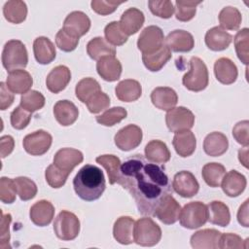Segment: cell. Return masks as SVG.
Here are the masks:
<instances>
[{"label":"cell","mask_w":249,"mask_h":249,"mask_svg":"<svg viewBox=\"0 0 249 249\" xmlns=\"http://www.w3.org/2000/svg\"><path fill=\"white\" fill-rule=\"evenodd\" d=\"M119 185L134 198L138 212L153 216L160 199L172 195V187L163 168L140 154L129 157L121 165Z\"/></svg>","instance_id":"obj_1"},{"label":"cell","mask_w":249,"mask_h":249,"mask_svg":"<svg viewBox=\"0 0 249 249\" xmlns=\"http://www.w3.org/2000/svg\"><path fill=\"white\" fill-rule=\"evenodd\" d=\"M77 196L86 201L98 199L106 188L103 171L93 164L84 165L73 179Z\"/></svg>","instance_id":"obj_2"},{"label":"cell","mask_w":249,"mask_h":249,"mask_svg":"<svg viewBox=\"0 0 249 249\" xmlns=\"http://www.w3.org/2000/svg\"><path fill=\"white\" fill-rule=\"evenodd\" d=\"M2 64L4 68L9 71L23 69L28 62V53L25 45L19 40H10L3 48Z\"/></svg>","instance_id":"obj_3"},{"label":"cell","mask_w":249,"mask_h":249,"mask_svg":"<svg viewBox=\"0 0 249 249\" xmlns=\"http://www.w3.org/2000/svg\"><path fill=\"white\" fill-rule=\"evenodd\" d=\"M209 82L208 70L205 63L197 56L190 59V70L183 76L182 83L192 91H201L206 89Z\"/></svg>","instance_id":"obj_4"},{"label":"cell","mask_w":249,"mask_h":249,"mask_svg":"<svg viewBox=\"0 0 249 249\" xmlns=\"http://www.w3.org/2000/svg\"><path fill=\"white\" fill-rule=\"evenodd\" d=\"M134 242L140 246H155L161 238V229L149 217L138 219L134 224Z\"/></svg>","instance_id":"obj_5"},{"label":"cell","mask_w":249,"mask_h":249,"mask_svg":"<svg viewBox=\"0 0 249 249\" xmlns=\"http://www.w3.org/2000/svg\"><path fill=\"white\" fill-rule=\"evenodd\" d=\"M179 221L182 227L195 230L205 225L208 221L207 205L200 201H192L181 209Z\"/></svg>","instance_id":"obj_6"},{"label":"cell","mask_w":249,"mask_h":249,"mask_svg":"<svg viewBox=\"0 0 249 249\" xmlns=\"http://www.w3.org/2000/svg\"><path fill=\"white\" fill-rule=\"evenodd\" d=\"M53 231L61 240H73L80 232V221L74 213L62 210L54 219Z\"/></svg>","instance_id":"obj_7"},{"label":"cell","mask_w":249,"mask_h":249,"mask_svg":"<svg viewBox=\"0 0 249 249\" xmlns=\"http://www.w3.org/2000/svg\"><path fill=\"white\" fill-rule=\"evenodd\" d=\"M165 124L171 132H179L191 129L195 124V115L186 107H174L167 111Z\"/></svg>","instance_id":"obj_8"},{"label":"cell","mask_w":249,"mask_h":249,"mask_svg":"<svg viewBox=\"0 0 249 249\" xmlns=\"http://www.w3.org/2000/svg\"><path fill=\"white\" fill-rule=\"evenodd\" d=\"M52 143V135L43 129H39L27 134L22 141L25 152L31 156H42L46 154L51 148Z\"/></svg>","instance_id":"obj_9"},{"label":"cell","mask_w":249,"mask_h":249,"mask_svg":"<svg viewBox=\"0 0 249 249\" xmlns=\"http://www.w3.org/2000/svg\"><path fill=\"white\" fill-rule=\"evenodd\" d=\"M164 45L163 31L156 25H150L143 29L137 40V48L143 53H151Z\"/></svg>","instance_id":"obj_10"},{"label":"cell","mask_w":249,"mask_h":249,"mask_svg":"<svg viewBox=\"0 0 249 249\" xmlns=\"http://www.w3.org/2000/svg\"><path fill=\"white\" fill-rule=\"evenodd\" d=\"M181 206L171 194L163 196L157 205L153 216L165 225H171L179 220Z\"/></svg>","instance_id":"obj_11"},{"label":"cell","mask_w":249,"mask_h":249,"mask_svg":"<svg viewBox=\"0 0 249 249\" xmlns=\"http://www.w3.org/2000/svg\"><path fill=\"white\" fill-rule=\"evenodd\" d=\"M142 129L136 124H127L115 135V145L122 151H130L137 148L142 141Z\"/></svg>","instance_id":"obj_12"},{"label":"cell","mask_w":249,"mask_h":249,"mask_svg":"<svg viewBox=\"0 0 249 249\" xmlns=\"http://www.w3.org/2000/svg\"><path fill=\"white\" fill-rule=\"evenodd\" d=\"M172 188L182 197L190 198L198 193L199 184L192 172L182 170L174 175Z\"/></svg>","instance_id":"obj_13"},{"label":"cell","mask_w":249,"mask_h":249,"mask_svg":"<svg viewBox=\"0 0 249 249\" xmlns=\"http://www.w3.org/2000/svg\"><path fill=\"white\" fill-rule=\"evenodd\" d=\"M62 28L72 36L80 39L89 30L90 19L84 12L74 11L67 15Z\"/></svg>","instance_id":"obj_14"},{"label":"cell","mask_w":249,"mask_h":249,"mask_svg":"<svg viewBox=\"0 0 249 249\" xmlns=\"http://www.w3.org/2000/svg\"><path fill=\"white\" fill-rule=\"evenodd\" d=\"M84 160L83 153L74 148L59 149L53 157V164L68 173L80 164Z\"/></svg>","instance_id":"obj_15"},{"label":"cell","mask_w":249,"mask_h":249,"mask_svg":"<svg viewBox=\"0 0 249 249\" xmlns=\"http://www.w3.org/2000/svg\"><path fill=\"white\" fill-rule=\"evenodd\" d=\"M164 44L175 53H188L195 47V39L190 32L176 29L167 35Z\"/></svg>","instance_id":"obj_16"},{"label":"cell","mask_w":249,"mask_h":249,"mask_svg":"<svg viewBox=\"0 0 249 249\" xmlns=\"http://www.w3.org/2000/svg\"><path fill=\"white\" fill-rule=\"evenodd\" d=\"M98 75L107 82H115L120 79L123 71L122 63L113 55L101 57L96 62Z\"/></svg>","instance_id":"obj_17"},{"label":"cell","mask_w":249,"mask_h":249,"mask_svg":"<svg viewBox=\"0 0 249 249\" xmlns=\"http://www.w3.org/2000/svg\"><path fill=\"white\" fill-rule=\"evenodd\" d=\"M71 80L70 69L65 65H58L52 69L46 78V86L53 93L62 91Z\"/></svg>","instance_id":"obj_18"},{"label":"cell","mask_w":249,"mask_h":249,"mask_svg":"<svg viewBox=\"0 0 249 249\" xmlns=\"http://www.w3.org/2000/svg\"><path fill=\"white\" fill-rule=\"evenodd\" d=\"M54 216V207L49 200L41 199L35 202L29 211V217L32 223L39 227H45L51 224Z\"/></svg>","instance_id":"obj_19"},{"label":"cell","mask_w":249,"mask_h":249,"mask_svg":"<svg viewBox=\"0 0 249 249\" xmlns=\"http://www.w3.org/2000/svg\"><path fill=\"white\" fill-rule=\"evenodd\" d=\"M151 101L158 109L169 111L177 104L178 95L171 88L158 87L151 92Z\"/></svg>","instance_id":"obj_20"},{"label":"cell","mask_w":249,"mask_h":249,"mask_svg":"<svg viewBox=\"0 0 249 249\" xmlns=\"http://www.w3.org/2000/svg\"><path fill=\"white\" fill-rule=\"evenodd\" d=\"M246 185L245 176L236 170H231L226 173L221 183L223 192L230 197L240 196L244 192Z\"/></svg>","instance_id":"obj_21"},{"label":"cell","mask_w":249,"mask_h":249,"mask_svg":"<svg viewBox=\"0 0 249 249\" xmlns=\"http://www.w3.org/2000/svg\"><path fill=\"white\" fill-rule=\"evenodd\" d=\"M33 79L29 72L18 69L12 72H9L6 85L9 89L16 94H23L27 92L32 87Z\"/></svg>","instance_id":"obj_22"},{"label":"cell","mask_w":249,"mask_h":249,"mask_svg":"<svg viewBox=\"0 0 249 249\" xmlns=\"http://www.w3.org/2000/svg\"><path fill=\"white\" fill-rule=\"evenodd\" d=\"M134 220L129 216H121L113 227V236L121 244L128 245L134 241Z\"/></svg>","instance_id":"obj_23"},{"label":"cell","mask_w":249,"mask_h":249,"mask_svg":"<svg viewBox=\"0 0 249 249\" xmlns=\"http://www.w3.org/2000/svg\"><path fill=\"white\" fill-rule=\"evenodd\" d=\"M221 232L215 229H204L196 231L191 236V245L195 249H216L218 248Z\"/></svg>","instance_id":"obj_24"},{"label":"cell","mask_w":249,"mask_h":249,"mask_svg":"<svg viewBox=\"0 0 249 249\" xmlns=\"http://www.w3.org/2000/svg\"><path fill=\"white\" fill-rule=\"evenodd\" d=\"M144 21V14L139 9L129 8L123 13L119 22L123 31L129 36L137 33L143 26Z\"/></svg>","instance_id":"obj_25"},{"label":"cell","mask_w":249,"mask_h":249,"mask_svg":"<svg viewBox=\"0 0 249 249\" xmlns=\"http://www.w3.org/2000/svg\"><path fill=\"white\" fill-rule=\"evenodd\" d=\"M214 74L221 84L231 85L236 81L238 71L236 65L230 58L221 57L214 63Z\"/></svg>","instance_id":"obj_26"},{"label":"cell","mask_w":249,"mask_h":249,"mask_svg":"<svg viewBox=\"0 0 249 249\" xmlns=\"http://www.w3.org/2000/svg\"><path fill=\"white\" fill-rule=\"evenodd\" d=\"M53 115L59 124L68 126L77 121L79 110L73 102L69 100H59L53 106Z\"/></svg>","instance_id":"obj_27"},{"label":"cell","mask_w":249,"mask_h":249,"mask_svg":"<svg viewBox=\"0 0 249 249\" xmlns=\"http://www.w3.org/2000/svg\"><path fill=\"white\" fill-rule=\"evenodd\" d=\"M208 49L214 52L224 51L229 48L232 41V36L220 26L210 28L204 37Z\"/></svg>","instance_id":"obj_28"},{"label":"cell","mask_w":249,"mask_h":249,"mask_svg":"<svg viewBox=\"0 0 249 249\" xmlns=\"http://www.w3.org/2000/svg\"><path fill=\"white\" fill-rule=\"evenodd\" d=\"M33 53L35 59L40 64H49L54 60L56 51L53 43L45 36L37 37L33 42Z\"/></svg>","instance_id":"obj_29"},{"label":"cell","mask_w":249,"mask_h":249,"mask_svg":"<svg viewBox=\"0 0 249 249\" xmlns=\"http://www.w3.org/2000/svg\"><path fill=\"white\" fill-rule=\"evenodd\" d=\"M172 144L176 153L180 157L187 158L194 154L196 148V139L195 134L188 129L176 132L173 137Z\"/></svg>","instance_id":"obj_30"},{"label":"cell","mask_w":249,"mask_h":249,"mask_svg":"<svg viewBox=\"0 0 249 249\" xmlns=\"http://www.w3.org/2000/svg\"><path fill=\"white\" fill-rule=\"evenodd\" d=\"M229 148L227 136L219 131H214L206 135L203 141V150L210 157H220L224 155Z\"/></svg>","instance_id":"obj_31"},{"label":"cell","mask_w":249,"mask_h":249,"mask_svg":"<svg viewBox=\"0 0 249 249\" xmlns=\"http://www.w3.org/2000/svg\"><path fill=\"white\" fill-rule=\"evenodd\" d=\"M115 94L123 102H133L141 96L142 87L136 80L125 79L116 86Z\"/></svg>","instance_id":"obj_32"},{"label":"cell","mask_w":249,"mask_h":249,"mask_svg":"<svg viewBox=\"0 0 249 249\" xmlns=\"http://www.w3.org/2000/svg\"><path fill=\"white\" fill-rule=\"evenodd\" d=\"M171 56V51L164 44L154 53H143L142 61L148 70L152 72H158L167 63Z\"/></svg>","instance_id":"obj_33"},{"label":"cell","mask_w":249,"mask_h":249,"mask_svg":"<svg viewBox=\"0 0 249 249\" xmlns=\"http://www.w3.org/2000/svg\"><path fill=\"white\" fill-rule=\"evenodd\" d=\"M170 151L160 140H151L145 146V158L155 163H165L170 160Z\"/></svg>","instance_id":"obj_34"},{"label":"cell","mask_w":249,"mask_h":249,"mask_svg":"<svg viewBox=\"0 0 249 249\" xmlns=\"http://www.w3.org/2000/svg\"><path fill=\"white\" fill-rule=\"evenodd\" d=\"M208 221L211 224L227 227L231 222V213L228 205L219 200L211 201L207 205Z\"/></svg>","instance_id":"obj_35"},{"label":"cell","mask_w":249,"mask_h":249,"mask_svg":"<svg viewBox=\"0 0 249 249\" xmlns=\"http://www.w3.org/2000/svg\"><path fill=\"white\" fill-rule=\"evenodd\" d=\"M3 15L11 23H21L26 18L27 6L23 1L20 0L7 1L3 6Z\"/></svg>","instance_id":"obj_36"},{"label":"cell","mask_w":249,"mask_h":249,"mask_svg":"<svg viewBox=\"0 0 249 249\" xmlns=\"http://www.w3.org/2000/svg\"><path fill=\"white\" fill-rule=\"evenodd\" d=\"M87 53L90 58L94 60H99L103 56H115L116 49L106 39L102 37H95L88 43Z\"/></svg>","instance_id":"obj_37"},{"label":"cell","mask_w":249,"mask_h":249,"mask_svg":"<svg viewBox=\"0 0 249 249\" xmlns=\"http://www.w3.org/2000/svg\"><path fill=\"white\" fill-rule=\"evenodd\" d=\"M95 161L105 168L111 185L119 183L121 171V160L115 155H101L95 159Z\"/></svg>","instance_id":"obj_38"},{"label":"cell","mask_w":249,"mask_h":249,"mask_svg":"<svg viewBox=\"0 0 249 249\" xmlns=\"http://www.w3.org/2000/svg\"><path fill=\"white\" fill-rule=\"evenodd\" d=\"M225 174V166L218 162H208L202 167L201 170V175L204 182L212 188H217L221 186Z\"/></svg>","instance_id":"obj_39"},{"label":"cell","mask_w":249,"mask_h":249,"mask_svg":"<svg viewBox=\"0 0 249 249\" xmlns=\"http://www.w3.org/2000/svg\"><path fill=\"white\" fill-rule=\"evenodd\" d=\"M220 27L227 30H237L240 26L242 17L237 8L227 6L223 8L218 16Z\"/></svg>","instance_id":"obj_40"},{"label":"cell","mask_w":249,"mask_h":249,"mask_svg":"<svg viewBox=\"0 0 249 249\" xmlns=\"http://www.w3.org/2000/svg\"><path fill=\"white\" fill-rule=\"evenodd\" d=\"M99 91H101L99 83L90 77L84 78L79 81L75 88L76 96L83 103H87L93 95Z\"/></svg>","instance_id":"obj_41"},{"label":"cell","mask_w":249,"mask_h":249,"mask_svg":"<svg viewBox=\"0 0 249 249\" xmlns=\"http://www.w3.org/2000/svg\"><path fill=\"white\" fill-rule=\"evenodd\" d=\"M126 116V110L124 107L117 106L106 110L103 114L96 116L95 119L98 124L104 126H113L125 119Z\"/></svg>","instance_id":"obj_42"},{"label":"cell","mask_w":249,"mask_h":249,"mask_svg":"<svg viewBox=\"0 0 249 249\" xmlns=\"http://www.w3.org/2000/svg\"><path fill=\"white\" fill-rule=\"evenodd\" d=\"M14 180L16 183L18 195L21 200L26 201L35 197L38 189L36 184L31 179L25 176H19Z\"/></svg>","instance_id":"obj_43"},{"label":"cell","mask_w":249,"mask_h":249,"mask_svg":"<svg viewBox=\"0 0 249 249\" xmlns=\"http://www.w3.org/2000/svg\"><path fill=\"white\" fill-rule=\"evenodd\" d=\"M105 39L113 46H122L126 43L128 36L121 28L119 21H111L104 28Z\"/></svg>","instance_id":"obj_44"},{"label":"cell","mask_w":249,"mask_h":249,"mask_svg":"<svg viewBox=\"0 0 249 249\" xmlns=\"http://www.w3.org/2000/svg\"><path fill=\"white\" fill-rule=\"evenodd\" d=\"M44 95L37 90H28L20 97V106L29 112H35L42 109L45 105Z\"/></svg>","instance_id":"obj_45"},{"label":"cell","mask_w":249,"mask_h":249,"mask_svg":"<svg viewBox=\"0 0 249 249\" xmlns=\"http://www.w3.org/2000/svg\"><path fill=\"white\" fill-rule=\"evenodd\" d=\"M201 1H182L177 0L175 2V17L180 21L191 20L196 13V6L199 5Z\"/></svg>","instance_id":"obj_46"},{"label":"cell","mask_w":249,"mask_h":249,"mask_svg":"<svg viewBox=\"0 0 249 249\" xmlns=\"http://www.w3.org/2000/svg\"><path fill=\"white\" fill-rule=\"evenodd\" d=\"M248 39H249V29L242 28L237 31L233 38L234 48L239 60L247 65L248 63Z\"/></svg>","instance_id":"obj_47"},{"label":"cell","mask_w":249,"mask_h":249,"mask_svg":"<svg viewBox=\"0 0 249 249\" xmlns=\"http://www.w3.org/2000/svg\"><path fill=\"white\" fill-rule=\"evenodd\" d=\"M69 174L70 173L61 170L53 163L47 167L45 171V178L50 187L53 189H59L65 184Z\"/></svg>","instance_id":"obj_48"},{"label":"cell","mask_w":249,"mask_h":249,"mask_svg":"<svg viewBox=\"0 0 249 249\" xmlns=\"http://www.w3.org/2000/svg\"><path fill=\"white\" fill-rule=\"evenodd\" d=\"M148 6L154 16L161 18H169L174 13L173 4L168 0H150L148 1Z\"/></svg>","instance_id":"obj_49"},{"label":"cell","mask_w":249,"mask_h":249,"mask_svg":"<svg viewBox=\"0 0 249 249\" xmlns=\"http://www.w3.org/2000/svg\"><path fill=\"white\" fill-rule=\"evenodd\" d=\"M17 187L15 180L8 177L0 179V199L4 203L11 204L15 202L17 197Z\"/></svg>","instance_id":"obj_50"},{"label":"cell","mask_w":249,"mask_h":249,"mask_svg":"<svg viewBox=\"0 0 249 249\" xmlns=\"http://www.w3.org/2000/svg\"><path fill=\"white\" fill-rule=\"evenodd\" d=\"M31 112L25 110L22 108L20 105L15 108V110L11 113L10 120H11V124L15 129L20 130L25 128L30 121H31Z\"/></svg>","instance_id":"obj_51"},{"label":"cell","mask_w":249,"mask_h":249,"mask_svg":"<svg viewBox=\"0 0 249 249\" xmlns=\"http://www.w3.org/2000/svg\"><path fill=\"white\" fill-rule=\"evenodd\" d=\"M55 44L61 51L68 53L74 51L77 48L79 44V38L72 36L63 28H61L55 35Z\"/></svg>","instance_id":"obj_52"},{"label":"cell","mask_w":249,"mask_h":249,"mask_svg":"<svg viewBox=\"0 0 249 249\" xmlns=\"http://www.w3.org/2000/svg\"><path fill=\"white\" fill-rule=\"evenodd\" d=\"M110 98L109 96L103 92L102 90L93 95L87 103V107L89 111L92 114H98L101 111L106 110L110 106Z\"/></svg>","instance_id":"obj_53"},{"label":"cell","mask_w":249,"mask_h":249,"mask_svg":"<svg viewBox=\"0 0 249 249\" xmlns=\"http://www.w3.org/2000/svg\"><path fill=\"white\" fill-rule=\"evenodd\" d=\"M247 241L248 239L243 240L239 235L235 233H223L220 236L218 248H247Z\"/></svg>","instance_id":"obj_54"},{"label":"cell","mask_w":249,"mask_h":249,"mask_svg":"<svg viewBox=\"0 0 249 249\" xmlns=\"http://www.w3.org/2000/svg\"><path fill=\"white\" fill-rule=\"evenodd\" d=\"M126 2L124 1H104V0H93L90 2L91 9L98 15L107 16L116 11L118 6Z\"/></svg>","instance_id":"obj_55"},{"label":"cell","mask_w":249,"mask_h":249,"mask_svg":"<svg viewBox=\"0 0 249 249\" xmlns=\"http://www.w3.org/2000/svg\"><path fill=\"white\" fill-rule=\"evenodd\" d=\"M249 122L247 120L238 122L232 128V136L237 143L241 144L244 147L249 145Z\"/></svg>","instance_id":"obj_56"},{"label":"cell","mask_w":249,"mask_h":249,"mask_svg":"<svg viewBox=\"0 0 249 249\" xmlns=\"http://www.w3.org/2000/svg\"><path fill=\"white\" fill-rule=\"evenodd\" d=\"M1 230H0V248L7 249L11 248L10 241V224L12 222L11 214H3L1 211Z\"/></svg>","instance_id":"obj_57"},{"label":"cell","mask_w":249,"mask_h":249,"mask_svg":"<svg viewBox=\"0 0 249 249\" xmlns=\"http://www.w3.org/2000/svg\"><path fill=\"white\" fill-rule=\"evenodd\" d=\"M14 102V93L4 82L0 83V109L6 110Z\"/></svg>","instance_id":"obj_58"},{"label":"cell","mask_w":249,"mask_h":249,"mask_svg":"<svg viewBox=\"0 0 249 249\" xmlns=\"http://www.w3.org/2000/svg\"><path fill=\"white\" fill-rule=\"evenodd\" d=\"M0 147H1V158L4 159L9 156L15 147V140L11 135H4L0 138Z\"/></svg>","instance_id":"obj_59"},{"label":"cell","mask_w":249,"mask_h":249,"mask_svg":"<svg viewBox=\"0 0 249 249\" xmlns=\"http://www.w3.org/2000/svg\"><path fill=\"white\" fill-rule=\"evenodd\" d=\"M237 221L238 223L247 228L249 227V222H248V199L244 201V203L239 207L238 212H237Z\"/></svg>","instance_id":"obj_60"},{"label":"cell","mask_w":249,"mask_h":249,"mask_svg":"<svg viewBox=\"0 0 249 249\" xmlns=\"http://www.w3.org/2000/svg\"><path fill=\"white\" fill-rule=\"evenodd\" d=\"M238 160L244 167H248V147H243L238 151Z\"/></svg>","instance_id":"obj_61"}]
</instances>
